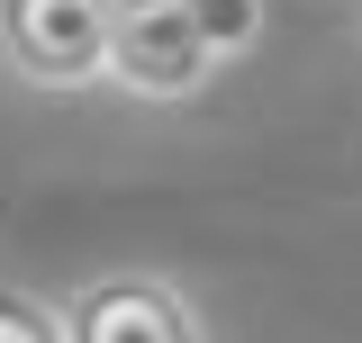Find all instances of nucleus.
Segmentation results:
<instances>
[{
    "label": "nucleus",
    "instance_id": "obj_1",
    "mask_svg": "<svg viewBox=\"0 0 362 343\" xmlns=\"http://www.w3.org/2000/svg\"><path fill=\"white\" fill-rule=\"evenodd\" d=\"M272 9L263 0H118V64L109 82L145 100V109H173L199 100L226 64H245L263 45Z\"/></svg>",
    "mask_w": 362,
    "mask_h": 343
},
{
    "label": "nucleus",
    "instance_id": "obj_2",
    "mask_svg": "<svg viewBox=\"0 0 362 343\" xmlns=\"http://www.w3.org/2000/svg\"><path fill=\"white\" fill-rule=\"evenodd\" d=\"M0 64L28 90H100L118 64V0H0Z\"/></svg>",
    "mask_w": 362,
    "mask_h": 343
},
{
    "label": "nucleus",
    "instance_id": "obj_3",
    "mask_svg": "<svg viewBox=\"0 0 362 343\" xmlns=\"http://www.w3.org/2000/svg\"><path fill=\"white\" fill-rule=\"evenodd\" d=\"M73 343H209L199 299L163 271H100L82 289H64Z\"/></svg>",
    "mask_w": 362,
    "mask_h": 343
},
{
    "label": "nucleus",
    "instance_id": "obj_4",
    "mask_svg": "<svg viewBox=\"0 0 362 343\" xmlns=\"http://www.w3.org/2000/svg\"><path fill=\"white\" fill-rule=\"evenodd\" d=\"M0 343H73V325H64V299L0 280Z\"/></svg>",
    "mask_w": 362,
    "mask_h": 343
},
{
    "label": "nucleus",
    "instance_id": "obj_5",
    "mask_svg": "<svg viewBox=\"0 0 362 343\" xmlns=\"http://www.w3.org/2000/svg\"><path fill=\"white\" fill-rule=\"evenodd\" d=\"M354 28H362V9H354Z\"/></svg>",
    "mask_w": 362,
    "mask_h": 343
}]
</instances>
